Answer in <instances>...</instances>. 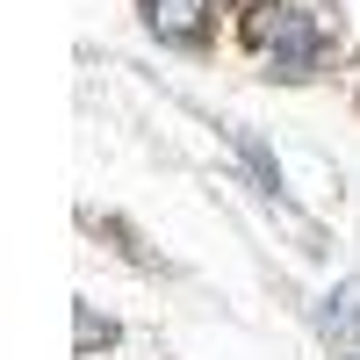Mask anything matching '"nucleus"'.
Listing matches in <instances>:
<instances>
[{
  "mask_svg": "<svg viewBox=\"0 0 360 360\" xmlns=\"http://www.w3.org/2000/svg\"><path fill=\"white\" fill-rule=\"evenodd\" d=\"M209 8H217V0H144V22H152V37H166V44H195Z\"/></svg>",
  "mask_w": 360,
  "mask_h": 360,
  "instance_id": "obj_2",
  "label": "nucleus"
},
{
  "mask_svg": "<svg viewBox=\"0 0 360 360\" xmlns=\"http://www.w3.org/2000/svg\"><path fill=\"white\" fill-rule=\"evenodd\" d=\"M252 44L274 58L281 72H303L317 58V22L303 8H274V0H266V8H252Z\"/></svg>",
  "mask_w": 360,
  "mask_h": 360,
  "instance_id": "obj_1",
  "label": "nucleus"
},
{
  "mask_svg": "<svg viewBox=\"0 0 360 360\" xmlns=\"http://www.w3.org/2000/svg\"><path fill=\"white\" fill-rule=\"evenodd\" d=\"M317 324H324V339H360V281H339L332 295H324Z\"/></svg>",
  "mask_w": 360,
  "mask_h": 360,
  "instance_id": "obj_3",
  "label": "nucleus"
}]
</instances>
